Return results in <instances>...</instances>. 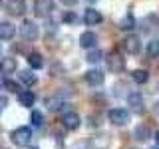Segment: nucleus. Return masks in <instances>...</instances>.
I'll use <instances>...</instances> for the list:
<instances>
[{"mask_svg": "<svg viewBox=\"0 0 159 149\" xmlns=\"http://www.w3.org/2000/svg\"><path fill=\"white\" fill-rule=\"evenodd\" d=\"M86 2H88V4H93V2H98V0H86Z\"/></svg>", "mask_w": 159, "mask_h": 149, "instance_id": "36", "label": "nucleus"}, {"mask_svg": "<svg viewBox=\"0 0 159 149\" xmlns=\"http://www.w3.org/2000/svg\"><path fill=\"white\" fill-rule=\"evenodd\" d=\"M62 4H66V6H74V4L78 2V0H60Z\"/></svg>", "mask_w": 159, "mask_h": 149, "instance_id": "34", "label": "nucleus"}, {"mask_svg": "<svg viewBox=\"0 0 159 149\" xmlns=\"http://www.w3.org/2000/svg\"><path fill=\"white\" fill-rule=\"evenodd\" d=\"M46 106H48L50 111H60V109H64L68 103L64 102V99H60V97H48L46 99Z\"/></svg>", "mask_w": 159, "mask_h": 149, "instance_id": "22", "label": "nucleus"}, {"mask_svg": "<svg viewBox=\"0 0 159 149\" xmlns=\"http://www.w3.org/2000/svg\"><path fill=\"white\" fill-rule=\"evenodd\" d=\"M64 22H66V24H78V22H80V18H78V14H76V12L68 10V12L64 14Z\"/></svg>", "mask_w": 159, "mask_h": 149, "instance_id": "28", "label": "nucleus"}, {"mask_svg": "<svg viewBox=\"0 0 159 149\" xmlns=\"http://www.w3.org/2000/svg\"><path fill=\"white\" fill-rule=\"evenodd\" d=\"M139 28L143 34H159V16L157 14H147L145 18L139 20Z\"/></svg>", "mask_w": 159, "mask_h": 149, "instance_id": "4", "label": "nucleus"}, {"mask_svg": "<svg viewBox=\"0 0 159 149\" xmlns=\"http://www.w3.org/2000/svg\"><path fill=\"white\" fill-rule=\"evenodd\" d=\"M153 149H159V147H157V145H155V147H153Z\"/></svg>", "mask_w": 159, "mask_h": 149, "instance_id": "38", "label": "nucleus"}, {"mask_svg": "<svg viewBox=\"0 0 159 149\" xmlns=\"http://www.w3.org/2000/svg\"><path fill=\"white\" fill-rule=\"evenodd\" d=\"M155 143H157V147H159V131L155 133Z\"/></svg>", "mask_w": 159, "mask_h": 149, "instance_id": "35", "label": "nucleus"}, {"mask_svg": "<svg viewBox=\"0 0 159 149\" xmlns=\"http://www.w3.org/2000/svg\"><path fill=\"white\" fill-rule=\"evenodd\" d=\"M121 46H123V50H125L129 56H137V54L141 52V40L137 38V34H129V36L123 38Z\"/></svg>", "mask_w": 159, "mask_h": 149, "instance_id": "6", "label": "nucleus"}, {"mask_svg": "<svg viewBox=\"0 0 159 149\" xmlns=\"http://www.w3.org/2000/svg\"><path fill=\"white\" fill-rule=\"evenodd\" d=\"M6 14L14 18H20L26 14V0H8L6 2Z\"/></svg>", "mask_w": 159, "mask_h": 149, "instance_id": "8", "label": "nucleus"}, {"mask_svg": "<svg viewBox=\"0 0 159 149\" xmlns=\"http://www.w3.org/2000/svg\"><path fill=\"white\" fill-rule=\"evenodd\" d=\"M30 119H32V125L34 127H42L44 125V115H42V111H38V109H34V111H32Z\"/></svg>", "mask_w": 159, "mask_h": 149, "instance_id": "26", "label": "nucleus"}, {"mask_svg": "<svg viewBox=\"0 0 159 149\" xmlns=\"http://www.w3.org/2000/svg\"><path fill=\"white\" fill-rule=\"evenodd\" d=\"M135 26H137V22H135V18H133L131 12H127L125 16L119 20V30H125V32H129V30H133Z\"/></svg>", "mask_w": 159, "mask_h": 149, "instance_id": "21", "label": "nucleus"}, {"mask_svg": "<svg viewBox=\"0 0 159 149\" xmlns=\"http://www.w3.org/2000/svg\"><path fill=\"white\" fill-rule=\"evenodd\" d=\"M102 58H103L102 50L89 48V50H88V56H86V62H88V64H99V62H102Z\"/></svg>", "mask_w": 159, "mask_h": 149, "instance_id": "23", "label": "nucleus"}, {"mask_svg": "<svg viewBox=\"0 0 159 149\" xmlns=\"http://www.w3.org/2000/svg\"><path fill=\"white\" fill-rule=\"evenodd\" d=\"M127 106L133 109L135 113H143L145 111V103H143V96L139 92H131L127 93Z\"/></svg>", "mask_w": 159, "mask_h": 149, "instance_id": "9", "label": "nucleus"}, {"mask_svg": "<svg viewBox=\"0 0 159 149\" xmlns=\"http://www.w3.org/2000/svg\"><path fill=\"white\" fill-rule=\"evenodd\" d=\"M107 117H109V121H111L113 125H117V127L127 125V123H129V119H131L129 111H127V109H123V107H113V109H109Z\"/></svg>", "mask_w": 159, "mask_h": 149, "instance_id": "2", "label": "nucleus"}, {"mask_svg": "<svg viewBox=\"0 0 159 149\" xmlns=\"http://www.w3.org/2000/svg\"><path fill=\"white\" fill-rule=\"evenodd\" d=\"M16 96H18V103H20V106H24V107H32V106H34V102H36L34 93H32V92H26V89L18 92Z\"/></svg>", "mask_w": 159, "mask_h": 149, "instance_id": "18", "label": "nucleus"}, {"mask_svg": "<svg viewBox=\"0 0 159 149\" xmlns=\"http://www.w3.org/2000/svg\"><path fill=\"white\" fill-rule=\"evenodd\" d=\"M133 137L143 143V141H147V139L151 137V129H149L145 123H139V125H135V129H133Z\"/></svg>", "mask_w": 159, "mask_h": 149, "instance_id": "17", "label": "nucleus"}, {"mask_svg": "<svg viewBox=\"0 0 159 149\" xmlns=\"http://www.w3.org/2000/svg\"><path fill=\"white\" fill-rule=\"evenodd\" d=\"M2 86H4V82H2V79H0V88H2Z\"/></svg>", "mask_w": 159, "mask_h": 149, "instance_id": "37", "label": "nucleus"}, {"mask_svg": "<svg viewBox=\"0 0 159 149\" xmlns=\"http://www.w3.org/2000/svg\"><path fill=\"white\" fill-rule=\"evenodd\" d=\"M18 79H20V84H24V86H26V88L34 86V84L38 82V79H36V76H34V72H32V70H22V72L18 74Z\"/></svg>", "mask_w": 159, "mask_h": 149, "instance_id": "19", "label": "nucleus"}, {"mask_svg": "<svg viewBox=\"0 0 159 149\" xmlns=\"http://www.w3.org/2000/svg\"><path fill=\"white\" fill-rule=\"evenodd\" d=\"M56 8L54 0H34V14L40 18H50Z\"/></svg>", "mask_w": 159, "mask_h": 149, "instance_id": "5", "label": "nucleus"}, {"mask_svg": "<svg viewBox=\"0 0 159 149\" xmlns=\"http://www.w3.org/2000/svg\"><path fill=\"white\" fill-rule=\"evenodd\" d=\"M16 68H18L16 58L8 56V58L0 60V74H2V76H10V74H14V72H16Z\"/></svg>", "mask_w": 159, "mask_h": 149, "instance_id": "13", "label": "nucleus"}, {"mask_svg": "<svg viewBox=\"0 0 159 149\" xmlns=\"http://www.w3.org/2000/svg\"><path fill=\"white\" fill-rule=\"evenodd\" d=\"M80 121H82V119H80V115L76 111H66L62 115V125L68 129V131H76V129L80 127Z\"/></svg>", "mask_w": 159, "mask_h": 149, "instance_id": "11", "label": "nucleus"}, {"mask_svg": "<svg viewBox=\"0 0 159 149\" xmlns=\"http://www.w3.org/2000/svg\"><path fill=\"white\" fill-rule=\"evenodd\" d=\"M80 46H82L84 50L96 48V46H98V34L92 32V30H86V32H82V36H80Z\"/></svg>", "mask_w": 159, "mask_h": 149, "instance_id": "12", "label": "nucleus"}, {"mask_svg": "<svg viewBox=\"0 0 159 149\" xmlns=\"http://www.w3.org/2000/svg\"><path fill=\"white\" fill-rule=\"evenodd\" d=\"M6 106H8V97L6 96H0V113L6 109Z\"/></svg>", "mask_w": 159, "mask_h": 149, "instance_id": "31", "label": "nucleus"}, {"mask_svg": "<svg viewBox=\"0 0 159 149\" xmlns=\"http://www.w3.org/2000/svg\"><path fill=\"white\" fill-rule=\"evenodd\" d=\"M16 36V26L12 22H0V40H12Z\"/></svg>", "mask_w": 159, "mask_h": 149, "instance_id": "16", "label": "nucleus"}, {"mask_svg": "<svg viewBox=\"0 0 159 149\" xmlns=\"http://www.w3.org/2000/svg\"><path fill=\"white\" fill-rule=\"evenodd\" d=\"M72 149H89V145H88V141H80V143H76Z\"/></svg>", "mask_w": 159, "mask_h": 149, "instance_id": "32", "label": "nucleus"}, {"mask_svg": "<svg viewBox=\"0 0 159 149\" xmlns=\"http://www.w3.org/2000/svg\"><path fill=\"white\" fill-rule=\"evenodd\" d=\"M153 115L159 119V102H157V103H153Z\"/></svg>", "mask_w": 159, "mask_h": 149, "instance_id": "33", "label": "nucleus"}, {"mask_svg": "<svg viewBox=\"0 0 159 149\" xmlns=\"http://www.w3.org/2000/svg\"><path fill=\"white\" fill-rule=\"evenodd\" d=\"M102 115L99 113H92V115H88V127H99L102 125Z\"/></svg>", "mask_w": 159, "mask_h": 149, "instance_id": "27", "label": "nucleus"}, {"mask_svg": "<svg viewBox=\"0 0 159 149\" xmlns=\"http://www.w3.org/2000/svg\"><path fill=\"white\" fill-rule=\"evenodd\" d=\"M103 79H106V74H103L102 70H89V72L86 74V82L89 84V86H93V88L102 86Z\"/></svg>", "mask_w": 159, "mask_h": 149, "instance_id": "14", "label": "nucleus"}, {"mask_svg": "<svg viewBox=\"0 0 159 149\" xmlns=\"http://www.w3.org/2000/svg\"><path fill=\"white\" fill-rule=\"evenodd\" d=\"M28 64L32 70H42L44 68V56L38 52H30L28 54Z\"/></svg>", "mask_w": 159, "mask_h": 149, "instance_id": "20", "label": "nucleus"}, {"mask_svg": "<svg viewBox=\"0 0 159 149\" xmlns=\"http://www.w3.org/2000/svg\"><path fill=\"white\" fill-rule=\"evenodd\" d=\"M106 62H107V70H109L111 74H121L123 70H125V58H123L119 52L107 54Z\"/></svg>", "mask_w": 159, "mask_h": 149, "instance_id": "3", "label": "nucleus"}, {"mask_svg": "<svg viewBox=\"0 0 159 149\" xmlns=\"http://www.w3.org/2000/svg\"><path fill=\"white\" fill-rule=\"evenodd\" d=\"M20 36L24 40H36L40 36V28L34 20H24L22 26H20Z\"/></svg>", "mask_w": 159, "mask_h": 149, "instance_id": "7", "label": "nucleus"}, {"mask_svg": "<svg viewBox=\"0 0 159 149\" xmlns=\"http://www.w3.org/2000/svg\"><path fill=\"white\" fill-rule=\"evenodd\" d=\"M145 52H147L149 58H159V40L157 38H153V40H149V42H147Z\"/></svg>", "mask_w": 159, "mask_h": 149, "instance_id": "24", "label": "nucleus"}, {"mask_svg": "<svg viewBox=\"0 0 159 149\" xmlns=\"http://www.w3.org/2000/svg\"><path fill=\"white\" fill-rule=\"evenodd\" d=\"M10 141L14 143V145L18 147H26L30 145V141H32V129L22 125V127H16L12 133H10Z\"/></svg>", "mask_w": 159, "mask_h": 149, "instance_id": "1", "label": "nucleus"}, {"mask_svg": "<svg viewBox=\"0 0 159 149\" xmlns=\"http://www.w3.org/2000/svg\"><path fill=\"white\" fill-rule=\"evenodd\" d=\"M131 79H133L135 84H147V82H149L147 70H135V72L131 74Z\"/></svg>", "mask_w": 159, "mask_h": 149, "instance_id": "25", "label": "nucleus"}, {"mask_svg": "<svg viewBox=\"0 0 159 149\" xmlns=\"http://www.w3.org/2000/svg\"><path fill=\"white\" fill-rule=\"evenodd\" d=\"M4 86H6V88H8V89H10L12 93H18V92H20V86H18L16 82H10V79H8V82L4 84Z\"/></svg>", "mask_w": 159, "mask_h": 149, "instance_id": "30", "label": "nucleus"}, {"mask_svg": "<svg viewBox=\"0 0 159 149\" xmlns=\"http://www.w3.org/2000/svg\"><path fill=\"white\" fill-rule=\"evenodd\" d=\"M113 93H116L117 97H119V96H125V97H127V84H125V82L116 84V92H113Z\"/></svg>", "mask_w": 159, "mask_h": 149, "instance_id": "29", "label": "nucleus"}, {"mask_svg": "<svg viewBox=\"0 0 159 149\" xmlns=\"http://www.w3.org/2000/svg\"><path fill=\"white\" fill-rule=\"evenodd\" d=\"M102 20H103V16L96 8H88L86 14H84V22H86L88 26H98V24H102Z\"/></svg>", "mask_w": 159, "mask_h": 149, "instance_id": "15", "label": "nucleus"}, {"mask_svg": "<svg viewBox=\"0 0 159 149\" xmlns=\"http://www.w3.org/2000/svg\"><path fill=\"white\" fill-rule=\"evenodd\" d=\"M109 143H111L109 133H98V135H93L88 141V145H89V149H107Z\"/></svg>", "mask_w": 159, "mask_h": 149, "instance_id": "10", "label": "nucleus"}]
</instances>
